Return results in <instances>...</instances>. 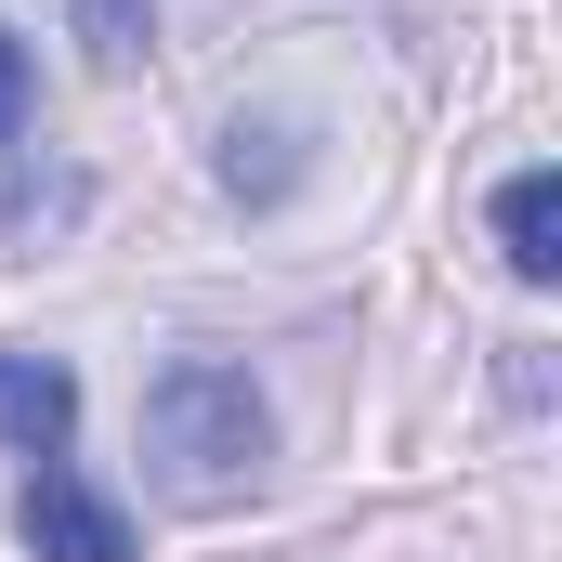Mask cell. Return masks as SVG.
Returning <instances> with one entry per match:
<instances>
[{
    "label": "cell",
    "mask_w": 562,
    "mask_h": 562,
    "mask_svg": "<svg viewBox=\"0 0 562 562\" xmlns=\"http://www.w3.org/2000/svg\"><path fill=\"white\" fill-rule=\"evenodd\" d=\"M144 458H157V484H170V497H196V510L249 497V484H262V458H276V406H262V380H249V367H223V353L157 367V380H144Z\"/></svg>",
    "instance_id": "cell-1"
},
{
    "label": "cell",
    "mask_w": 562,
    "mask_h": 562,
    "mask_svg": "<svg viewBox=\"0 0 562 562\" xmlns=\"http://www.w3.org/2000/svg\"><path fill=\"white\" fill-rule=\"evenodd\" d=\"M13 524H26V550H40V562H132V510H119L105 484H79L66 458H40V471H26Z\"/></svg>",
    "instance_id": "cell-2"
},
{
    "label": "cell",
    "mask_w": 562,
    "mask_h": 562,
    "mask_svg": "<svg viewBox=\"0 0 562 562\" xmlns=\"http://www.w3.org/2000/svg\"><path fill=\"white\" fill-rule=\"evenodd\" d=\"M66 431H79V367L66 353H0V445L66 458Z\"/></svg>",
    "instance_id": "cell-3"
},
{
    "label": "cell",
    "mask_w": 562,
    "mask_h": 562,
    "mask_svg": "<svg viewBox=\"0 0 562 562\" xmlns=\"http://www.w3.org/2000/svg\"><path fill=\"white\" fill-rule=\"evenodd\" d=\"M497 262L524 288L562 276V170H510V183H497Z\"/></svg>",
    "instance_id": "cell-4"
},
{
    "label": "cell",
    "mask_w": 562,
    "mask_h": 562,
    "mask_svg": "<svg viewBox=\"0 0 562 562\" xmlns=\"http://www.w3.org/2000/svg\"><path fill=\"white\" fill-rule=\"evenodd\" d=\"M301 170H314L301 119H236V132H223V196H249V210H288Z\"/></svg>",
    "instance_id": "cell-5"
},
{
    "label": "cell",
    "mask_w": 562,
    "mask_h": 562,
    "mask_svg": "<svg viewBox=\"0 0 562 562\" xmlns=\"http://www.w3.org/2000/svg\"><path fill=\"white\" fill-rule=\"evenodd\" d=\"M79 53L92 66H144L157 53V0H79Z\"/></svg>",
    "instance_id": "cell-6"
},
{
    "label": "cell",
    "mask_w": 562,
    "mask_h": 562,
    "mask_svg": "<svg viewBox=\"0 0 562 562\" xmlns=\"http://www.w3.org/2000/svg\"><path fill=\"white\" fill-rule=\"evenodd\" d=\"M26 105H40V66H26V40L0 26V144L26 132Z\"/></svg>",
    "instance_id": "cell-7"
}]
</instances>
